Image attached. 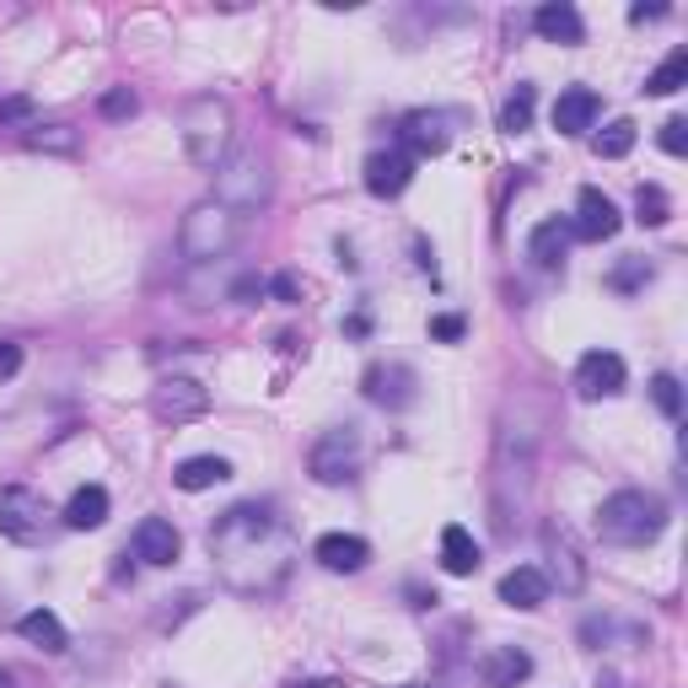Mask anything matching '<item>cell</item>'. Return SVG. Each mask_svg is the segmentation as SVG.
<instances>
[{
    "label": "cell",
    "mask_w": 688,
    "mask_h": 688,
    "mask_svg": "<svg viewBox=\"0 0 688 688\" xmlns=\"http://www.w3.org/2000/svg\"><path fill=\"white\" fill-rule=\"evenodd\" d=\"M210 554L237 591H275L291 570V522L269 500H243L210 528Z\"/></svg>",
    "instance_id": "6da1fadb"
},
{
    "label": "cell",
    "mask_w": 688,
    "mask_h": 688,
    "mask_svg": "<svg viewBox=\"0 0 688 688\" xmlns=\"http://www.w3.org/2000/svg\"><path fill=\"white\" fill-rule=\"evenodd\" d=\"M543 446V403L533 393L511 398L495 431V528L511 533V517L528 506Z\"/></svg>",
    "instance_id": "7a4b0ae2"
},
{
    "label": "cell",
    "mask_w": 688,
    "mask_h": 688,
    "mask_svg": "<svg viewBox=\"0 0 688 688\" xmlns=\"http://www.w3.org/2000/svg\"><path fill=\"white\" fill-rule=\"evenodd\" d=\"M597 533L602 543H619V548L656 543L667 533V500L656 490H613L597 506Z\"/></svg>",
    "instance_id": "3957f363"
},
{
    "label": "cell",
    "mask_w": 688,
    "mask_h": 688,
    "mask_svg": "<svg viewBox=\"0 0 688 688\" xmlns=\"http://www.w3.org/2000/svg\"><path fill=\"white\" fill-rule=\"evenodd\" d=\"M237 237H243V215L221 199H199L178 226V253L189 264H221L237 247Z\"/></svg>",
    "instance_id": "277c9868"
},
{
    "label": "cell",
    "mask_w": 688,
    "mask_h": 688,
    "mask_svg": "<svg viewBox=\"0 0 688 688\" xmlns=\"http://www.w3.org/2000/svg\"><path fill=\"white\" fill-rule=\"evenodd\" d=\"M232 102L215 98V92H204V98H189L184 102V151H189V162L204 167V173H215L226 156H232Z\"/></svg>",
    "instance_id": "5b68a950"
},
{
    "label": "cell",
    "mask_w": 688,
    "mask_h": 688,
    "mask_svg": "<svg viewBox=\"0 0 688 688\" xmlns=\"http://www.w3.org/2000/svg\"><path fill=\"white\" fill-rule=\"evenodd\" d=\"M269 195H275V178H269V162H264L258 151H232V156L215 167V195L210 199L232 204L237 215L269 204Z\"/></svg>",
    "instance_id": "8992f818"
},
{
    "label": "cell",
    "mask_w": 688,
    "mask_h": 688,
    "mask_svg": "<svg viewBox=\"0 0 688 688\" xmlns=\"http://www.w3.org/2000/svg\"><path fill=\"white\" fill-rule=\"evenodd\" d=\"M360 463H366V436H360V425H334V431H323V436L312 442V452H307V474H312L318 485H344V479H355Z\"/></svg>",
    "instance_id": "52a82bcc"
},
{
    "label": "cell",
    "mask_w": 688,
    "mask_h": 688,
    "mask_svg": "<svg viewBox=\"0 0 688 688\" xmlns=\"http://www.w3.org/2000/svg\"><path fill=\"white\" fill-rule=\"evenodd\" d=\"M539 539H543V559H548L543 581H548V587H559V591H581V587H587V559H581V543H576V533H570L559 517H543Z\"/></svg>",
    "instance_id": "ba28073f"
},
{
    "label": "cell",
    "mask_w": 688,
    "mask_h": 688,
    "mask_svg": "<svg viewBox=\"0 0 688 688\" xmlns=\"http://www.w3.org/2000/svg\"><path fill=\"white\" fill-rule=\"evenodd\" d=\"M0 533L11 543H38L49 533V500L27 485H5L0 490Z\"/></svg>",
    "instance_id": "9c48e42d"
},
{
    "label": "cell",
    "mask_w": 688,
    "mask_h": 688,
    "mask_svg": "<svg viewBox=\"0 0 688 688\" xmlns=\"http://www.w3.org/2000/svg\"><path fill=\"white\" fill-rule=\"evenodd\" d=\"M210 409V388L195 382V377H162L156 388H151V414L162 420V425H189Z\"/></svg>",
    "instance_id": "30bf717a"
},
{
    "label": "cell",
    "mask_w": 688,
    "mask_h": 688,
    "mask_svg": "<svg viewBox=\"0 0 688 688\" xmlns=\"http://www.w3.org/2000/svg\"><path fill=\"white\" fill-rule=\"evenodd\" d=\"M624 355H613V349H587L581 360H576V393L597 403V398H613L624 393Z\"/></svg>",
    "instance_id": "8fae6325"
},
{
    "label": "cell",
    "mask_w": 688,
    "mask_h": 688,
    "mask_svg": "<svg viewBox=\"0 0 688 688\" xmlns=\"http://www.w3.org/2000/svg\"><path fill=\"white\" fill-rule=\"evenodd\" d=\"M619 226H624V221H619V204L602 195V189H581V195H576V221H570V237H581V243H608Z\"/></svg>",
    "instance_id": "7c38bea8"
},
{
    "label": "cell",
    "mask_w": 688,
    "mask_h": 688,
    "mask_svg": "<svg viewBox=\"0 0 688 688\" xmlns=\"http://www.w3.org/2000/svg\"><path fill=\"white\" fill-rule=\"evenodd\" d=\"M414 184V156L409 151H371L366 156V195L377 199H398L403 189Z\"/></svg>",
    "instance_id": "4fadbf2b"
},
{
    "label": "cell",
    "mask_w": 688,
    "mask_h": 688,
    "mask_svg": "<svg viewBox=\"0 0 688 688\" xmlns=\"http://www.w3.org/2000/svg\"><path fill=\"white\" fill-rule=\"evenodd\" d=\"M533 27H539L543 44H565V49H576V44H587V22H581V11L570 5V0H548L533 11Z\"/></svg>",
    "instance_id": "5bb4252c"
},
{
    "label": "cell",
    "mask_w": 688,
    "mask_h": 688,
    "mask_svg": "<svg viewBox=\"0 0 688 688\" xmlns=\"http://www.w3.org/2000/svg\"><path fill=\"white\" fill-rule=\"evenodd\" d=\"M452 113H409L403 124H398V141L409 151V156H436V151H446V141H452Z\"/></svg>",
    "instance_id": "9a60e30c"
},
{
    "label": "cell",
    "mask_w": 688,
    "mask_h": 688,
    "mask_svg": "<svg viewBox=\"0 0 688 688\" xmlns=\"http://www.w3.org/2000/svg\"><path fill=\"white\" fill-rule=\"evenodd\" d=\"M312 559H318L323 570H334V576H355V570L371 559V543L355 539V533H323V539L312 543Z\"/></svg>",
    "instance_id": "2e32d148"
},
{
    "label": "cell",
    "mask_w": 688,
    "mask_h": 688,
    "mask_svg": "<svg viewBox=\"0 0 688 688\" xmlns=\"http://www.w3.org/2000/svg\"><path fill=\"white\" fill-rule=\"evenodd\" d=\"M597 113H602V98L591 87H565L554 98V130L559 135H587L591 124H597Z\"/></svg>",
    "instance_id": "e0dca14e"
},
{
    "label": "cell",
    "mask_w": 688,
    "mask_h": 688,
    "mask_svg": "<svg viewBox=\"0 0 688 688\" xmlns=\"http://www.w3.org/2000/svg\"><path fill=\"white\" fill-rule=\"evenodd\" d=\"M570 221H559V215H548L533 226V237H528V258H533V269H565V253H570Z\"/></svg>",
    "instance_id": "ac0fdd59"
},
{
    "label": "cell",
    "mask_w": 688,
    "mask_h": 688,
    "mask_svg": "<svg viewBox=\"0 0 688 688\" xmlns=\"http://www.w3.org/2000/svg\"><path fill=\"white\" fill-rule=\"evenodd\" d=\"M184 554V539H178V528L167 522V517H146L141 528H135V559H146V565H173Z\"/></svg>",
    "instance_id": "d6986e66"
},
{
    "label": "cell",
    "mask_w": 688,
    "mask_h": 688,
    "mask_svg": "<svg viewBox=\"0 0 688 688\" xmlns=\"http://www.w3.org/2000/svg\"><path fill=\"white\" fill-rule=\"evenodd\" d=\"M479 678L485 688H517L533 678V656L522 651V645H495L490 656L479 662Z\"/></svg>",
    "instance_id": "ffe728a7"
},
{
    "label": "cell",
    "mask_w": 688,
    "mask_h": 688,
    "mask_svg": "<svg viewBox=\"0 0 688 688\" xmlns=\"http://www.w3.org/2000/svg\"><path fill=\"white\" fill-rule=\"evenodd\" d=\"M366 398H371V403H388V409L414 403V371H409V366H371V371H366Z\"/></svg>",
    "instance_id": "44dd1931"
},
{
    "label": "cell",
    "mask_w": 688,
    "mask_h": 688,
    "mask_svg": "<svg viewBox=\"0 0 688 688\" xmlns=\"http://www.w3.org/2000/svg\"><path fill=\"white\" fill-rule=\"evenodd\" d=\"M59 522H65L70 533H92V528H102V522H108V490H102V485H81V490L65 500Z\"/></svg>",
    "instance_id": "7402d4cb"
},
{
    "label": "cell",
    "mask_w": 688,
    "mask_h": 688,
    "mask_svg": "<svg viewBox=\"0 0 688 688\" xmlns=\"http://www.w3.org/2000/svg\"><path fill=\"white\" fill-rule=\"evenodd\" d=\"M485 559H479V543L463 522H446L442 528V570L446 576H474Z\"/></svg>",
    "instance_id": "603a6c76"
},
{
    "label": "cell",
    "mask_w": 688,
    "mask_h": 688,
    "mask_svg": "<svg viewBox=\"0 0 688 688\" xmlns=\"http://www.w3.org/2000/svg\"><path fill=\"white\" fill-rule=\"evenodd\" d=\"M543 597H548V581H543L539 565H517V570L500 576V602H506V608H522V613H528V608H539Z\"/></svg>",
    "instance_id": "cb8c5ba5"
},
{
    "label": "cell",
    "mask_w": 688,
    "mask_h": 688,
    "mask_svg": "<svg viewBox=\"0 0 688 688\" xmlns=\"http://www.w3.org/2000/svg\"><path fill=\"white\" fill-rule=\"evenodd\" d=\"M16 635L27 640V645H38V651H49V656H59V651L70 645L65 624L54 619L49 608H33V613H22V619H16Z\"/></svg>",
    "instance_id": "d4e9b609"
},
{
    "label": "cell",
    "mask_w": 688,
    "mask_h": 688,
    "mask_svg": "<svg viewBox=\"0 0 688 688\" xmlns=\"http://www.w3.org/2000/svg\"><path fill=\"white\" fill-rule=\"evenodd\" d=\"M226 479H232V463H226V457H184L178 474H173V485L189 495L210 490V485H226Z\"/></svg>",
    "instance_id": "484cf974"
},
{
    "label": "cell",
    "mask_w": 688,
    "mask_h": 688,
    "mask_svg": "<svg viewBox=\"0 0 688 688\" xmlns=\"http://www.w3.org/2000/svg\"><path fill=\"white\" fill-rule=\"evenodd\" d=\"M684 87H688V49H673L645 76V92H651V98H673V92H684Z\"/></svg>",
    "instance_id": "4316f807"
},
{
    "label": "cell",
    "mask_w": 688,
    "mask_h": 688,
    "mask_svg": "<svg viewBox=\"0 0 688 688\" xmlns=\"http://www.w3.org/2000/svg\"><path fill=\"white\" fill-rule=\"evenodd\" d=\"M533 108H539V92L528 87V81H517V92L506 98L500 108V130L506 135H522V130H533Z\"/></svg>",
    "instance_id": "83f0119b"
},
{
    "label": "cell",
    "mask_w": 688,
    "mask_h": 688,
    "mask_svg": "<svg viewBox=\"0 0 688 688\" xmlns=\"http://www.w3.org/2000/svg\"><path fill=\"white\" fill-rule=\"evenodd\" d=\"M667 215H673V199L662 184H645L635 195V221L640 226H667Z\"/></svg>",
    "instance_id": "f1b7e54d"
},
{
    "label": "cell",
    "mask_w": 688,
    "mask_h": 688,
    "mask_svg": "<svg viewBox=\"0 0 688 688\" xmlns=\"http://www.w3.org/2000/svg\"><path fill=\"white\" fill-rule=\"evenodd\" d=\"M635 151V124L630 119H613L602 135H597V156L602 162H619V156H630Z\"/></svg>",
    "instance_id": "f546056e"
},
{
    "label": "cell",
    "mask_w": 688,
    "mask_h": 688,
    "mask_svg": "<svg viewBox=\"0 0 688 688\" xmlns=\"http://www.w3.org/2000/svg\"><path fill=\"white\" fill-rule=\"evenodd\" d=\"M22 141L33 151H76V130L70 124H27Z\"/></svg>",
    "instance_id": "4dcf8cb0"
},
{
    "label": "cell",
    "mask_w": 688,
    "mask_h": 688,
    "mask_svg": "<svg viewBox=\"0 0 688 688\" xmlns=\"http://www.w3.org/2000/svg\"><path fill=\"white\" fill-rule=\"evenodd\" d=\"M651 398H656V409H662L667 420H678V414H684V388H678V377H673V371L651 377Z\"/></svg>",
    "instance_id": "1f68e13d"
},
{
    "label": "cell",
    "mask_w": 688,
    "mask_h": 688,
    "mask_svg": "<svg viewBox=\"0 0 688 688\" xmlns=\"http://www.w3.org/2000/svg\"><path fill=\"white\" fill-rule=\"evenodd\" d=\"M98 113L102 119H135V113H141V98H135L130 87H108L98 98Z\"/></svg>",
    "instance_id": "d6a6232c"
},
{
    "label": "cell",
    "mask_w": 688,
    "mask_h": 688,
    "mask_svg": "<svg viewBox=\"0 0 688 688\" xmlns=\"http://www.w3.org/2000/svg\"><path fill=\"white\" fill-rule=\"evenodd\" d=\"M645 280H651V264H645V258H624V264L613 269L608 286H613V291H635V286H645Z\"/></svg>",
    "instance_id": "836d02e7"
},
{
    "label": "cell",
    "mask_w": 688,
    "mask_h": 688,
    "mask_svg": "<svg viewBox=\"0 0 688 688\" xmlns=\"http://www.w3.org/2000/svg\"><path fill=\"white\" fill-rule=\"evenodd\" d=\"M656 141H662V151H667V156H684V151H688V119H667Z\"/></svg>",
    "instance_id": "e575fe53"
},
{
    "label": "cell",
    "mask_w": 688,
    "mask_h": 688,
    "mask_svg": "<svg viewBox=\"0 0 688 688\" xmlns=\"http://www.w3.org/2000/svg\"><path fill=\"white\" fill-rule=\"evenodd\" d=\"M468 334V323L457 318V312H442V318H431V340H442V344H457Z\"/></svg>",
    "instance_id": "d590c367"
},
{
    "label": "cell",
    "mask_w": 688,
    "mask_h": 688,
    "mask_svg": "<svg viewBox=\"0 0 688 688\" xmlns=\"http://www.w3.org/2000/svg\"><path fill=\"white\" fill-rule=\"evenodd\" d=\"M0 124H33V98H0Z\"/></svg>",
    "instance_id": "8d00e7d4"
},
{
    "label": "cell",
    "mask_w": 688,
    "mask_h": 688,
    "mask_svg": "<svg viewBox=\"0 0 688 688\" xmlns=\"http://www.w3.org/2000/svg\"><path fill=\"white\" fill-rule=\"evenodd\" d=\"M264 291L275 296V301H286V307H296L301 301V280L296 275H275V280H264Z\"/></svg>",
    "instance_id": "74e56055"
},
{
    "label": "cell",
    "mask_w": 688,
    "mask_h": 688,
    "mask_svg": "<svg viewBox=\"0 0 688 688\" xmlns=\"http://www.w3.org/2000/svg\"><path fill=\"white\" fill-rule=\"evenodd\" d=\"M16 371H22V349L0 340V377H16Z\"/></svg>",
    "instance_id": "f35d334b"
},
{
    "label": "cell",
    "mask_w": 688,
    "mask_h": 688,
    "mask_svg": "<svg viewBox=\"0 0 688 688\" xmlns=\"http://www.w3.org/2000/svg\"><path fill=\"white\" fill-rule=\"evenodd\" d=\"M232 301H247V296H264V280H258V275H243V280H237V286H232Z\"/></svg>",
    "instance_id": "ab89813d"
},
{
    "label": "cell",
    "mask_w": 688,
    "mask_h": 688,
    "mask_svg": "<svg viewBox=\"0 0 688 688\" xmlns=\"http://www.w3.org/2000/svg\"><path fill=\"white\" fill-rule=\"evenodd\" d=\"M656 16H667V5H630V22H656Z\"/></svg>",
    "instance_id": "60d3db41"
},
{
    "label": "cell",
    "mask_w": 688,
    "mask_h": 688,
    "mask_svg": "<svg viewBox=\"0 0 688 688\" xmlns=\"http://www.w3.org/2000/svg\"><path fill=\"white\" fill-rule=\"evenodd\" d=\"M286 688H340L334 678H301V684H286Z\"/></svg>",
    "instance_id": "b9f144b4"
},
{
    "label": "cell",
    "mask_w": 688,
    "mask_h": 688,
    "mask_svg": "<svg viewBox=\"0 0 688 688\" xmlns=\"http://www.w3.org/2000/svg\"><path fill=\"white\" fill-rule=\"evenodd\" d=\"M597 688H624V684H619V673H602V678H597Z\"/></svg>",
    "instance_id": "7bdbcfd3"
},
{
    "label": "cell",
    "mask_w": 688,
    "mask_h": 688,
    "mask_svg": "<svg viewBox=\"0 0 688 688\" xmlns=\"http://www.w3.org/2000/svg\"><path fill=\"white\" fill-rule=\"evenodd\" d=\"M0 688H11V678H5V673H0Z\"/></svg>",
    "instance_id": "ee69618b"
},
{
    "label": "cell",
    "mask_w": 688,
    "mask_h": 688,
    "mask_svg": "<svg viewBox=\"0 0 688 688\" xmlns=\"http://www.w3.org/2000/svg\"><path fill=\"white\" fill-rule=\"evenodd\" d=\"M403 688H425V684H403Z\"/></svg>",
    "instance_id": "f6af8a7d"
}]
</instances>
